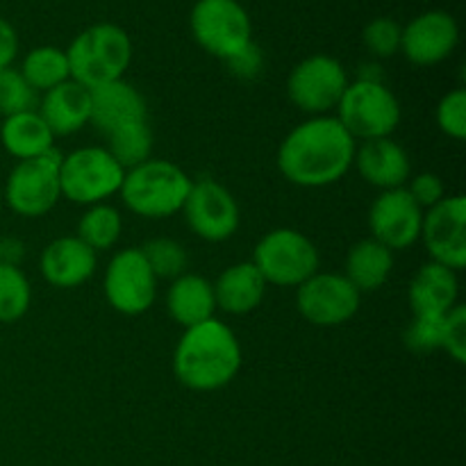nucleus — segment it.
I'll return each instance as SVG.
<instances>
[{
    "label": "nucleus",
    "mask_w": 466,
    "mask_h": 466,
    "mask_svg": "<svg viewBox=\"0 0 466 466\" xmlns=\"http://www.w3.org/2000/svg\"><path fill=\"white\" fill-rule=\"evenodd\" d=\"M353 137L337 116H312L299 123L278 148V168L291 185L321 189L339 182L355 162Z\"/></svg>",
    "instance_id": "f257e3e1"
},
{
    "label": "nucleus",
    "mask_w": 466,
    "mask_h": 466,
    "mask_svg": "<svg viewBox=\"0 0 466 466\" xmlns=\"http://www.w3.org/2000/svg\"><path fill=\"white\" fill-rule=\"evenodd\" d=\"M241 369V346L230 326L217 317L182 332L173 350V373L191 391H217Z\"/></svg>",
    "instance_id": "f03ea898"
},
{
    "label": "nucleus",
    "mask_w": 466,
    "mask_h": 466,
    "mask_svg": "<svg viewBox=\"0 0 466 466\" xmlns=\"http://www.w3.org/2000/svg\"><path fill=\"white\" fill-rule=\"evenodd\" d=\"M71 80L86 89L121 80L132 62V41L116 23H96L66 48Z\"/></svg>",
    "instance_id": "7ed1b4c3"
},
{
    "label": "nucleus",
    "mask_w": 466,
    "mask_h": 466,
    "mask_svg": "<svg viewBox=\"0 0 466 466\" xmlns=\"http://www.w3.org/2000/svg\"><path fill=\"white\" fill-rule=\"evenodd\" d=\"M191 180L177 164L168 159H155L126 171L121 185L123 205L141 218H168L182 212Z\"/></svg>",
    "instance_id": "20e7f679"
},
{
    "label": "nucleus",
    "mask_w": 466,
    "mask_h": 466,
    "mask_svg": "<svg viewBox=\"0 0 466 466\" xmlns=\"http://www.w3.org/2000/svg\"><path fill=\"white\" fill-rule=\"evenodd\" d=\"M123 177H126V168L107 153V148L85 146L62 157L59 189H62V198L91 208L118 194Z\"/></svg>",
    "instance_id": "39448f33"
},
{
    "label": "nucleus",
    "mask_w": 466,
    "mask_h": 466,
    "mask_svg": "<svg viewBox=\"0 0 466 466\" xmlns=\"http://www.w3.org/2000/svg\"><path fill=\"white\" fill-rule=\"evenodd\" d=\"M253 264L267 285L300 287L321 267V255L308 235L294 228H278L258 241Z\"/></svg>",
    "instance_id": "423d86ee"
},
{
    "label": "nucleus",
    "mask_w": 466,
    "mask_h": 466,
    "mask_svg": "<svg viewBox=\"0 0 466 466\" xmlns=\"http://www.w3.org/2000/svg\"><path fill=\"white\" fill-rule=\"evenodd\" d=\"M337 121L355 141L391 137L400 123V103L385 82H349L339 105Z\"/></svg>",
    "instance_id": "0eeeda50"
},
{
    "label": "nucleus",
    "mask_w": 466,
    "mask_h": 466,
    "mask_svg": "<svg viewBox=\"0 0 466 466\" xmlns=\"http://www.w3.org/2000/svg\"><path fill=\"white\" fill-rule=\"evenodd\" d=\"M62 157L64 155L53 148L41 157L16 162L3 187V203L14 214L25 218H39L48 214L62 198L59 189Z\"/></svg>",
    "instance_id": "6e6552de"
},
{
    "label": "nucleus",
    "mask_w": 466,
    "mask_h": 466,
    "mask_svg": "<svg viewBox=\"0 0 466 466\" xmlns=\"http://www.w3.org/2000/svg\"><path fill=\"white\" fill-rule=\"evenodd\" d=\"M189 27L196 44L223 62L253 41V23L239 0H196Z\"/></svg>",
    "instance_id": "1a4fd4ad"
},
{
    "label": "nucleus",
    "mask_w": 466,
    "mask_h": 466,
    "mask_svg": "<svg viewBox=\"0 0 466 466\" xmlns=\"http://www.w3.org/2000/svg\"><path fill=\"white\" fill-rule=\"evenodd\" d=\"M349 86V76L339 59L330 55H309L291 68L287 77V96L300 112L326 116L337 109Z\"/></svg>",
    "instance_id": "9d476101"
},
{
    "label": "nucleus",
    "mask_w": 466,
    "mask_h": 466,
    "mask_svg": "<svg viewBox=\"0 0 466 466\" xmlns=\"http://www.w3.org/2000/svg\"><path fill=\"white\" fill-rule=\"evenodd\" d=\"M103 291L107 303L126 317H139L157 299V278L146 264L141 248H123L105 268Z\"/></svg>",
    "instance_id": "9b49d317"
},
{
    "label": "nucleus",
    "mask_w": 466,
    "mask_h": 466,
    "mask_svg": "<svg viewBox=\"0 0 466 466\" xmlns=\"http://www.w3.org/2000/svg\"><path fill=\"white\" fill-rule=\"evenodd\" d=\"M362 294L339 273L317 271L296 287V308L300 317L319 328H337L358 314Z\"/></svg>",
    "instance_id": "f8f14e48"
},
{
    "label": "nucleus",
    "mask_w": 466,
    "mask_h": 466,
    "mask_svg": "<svg viewBox=\"0 0 466 466\" xmlns=\"http://www.w3.org/2000/svg\"><path fill=\"white\" fill-rule=\"evenodd\" d=\"M187 226L196 237L209 244H221L239 230V205L230 189L212 177H203L191 185L189 196L182 205Z\"/></svg>",
    "instance_id": "ddd939ff"
},
{
    "label": "nucleus",
    "mask_w": 466,
    "mask_h": 466,
    "mask_svg": "<svg viewBox=\"0 0 466 466\" xmlns=\"http://www.w3.org/2000/svg\"><path fill=\"white\" fill-rule=\"evenodd\" d=\"M421 241L432 262L453 271L466 267V198L446 196L441 203L423 212Z\"/></svg>",
    "instance_id": "4468645a"
},
{
    "label": "nucleus",
    "mask_w": 466,
    "mask_h": 466,
    "mask_svg": "<svg viewBox=\"0 0 466 466\" xmlns=\"http://www.w3.org/2000/svg\"><path fill=\"white\" fill-rule=\"evenodd\" d=\"M423 209L408 194V189L380 191L369 209V230L371 239L394 250L410 248L421 239Z\"/></svg>",
    "instance_id": "2eb2a0df"
},
{
    "label": "nucleus",
    "mask_w": 466,
    "mask_h": 466,
    "mask_svg": "<svg viewBox=\"0 0 466 466\" xmlns=\"http://www.w3.org/2000/svg\"><path fill=\"white\" fill-rule=\"evenodd\" d=\"M460 44V25L444 9L414 16L400 30V53L417 66H435L449 59Z\"/></svg>",
    "instance_id": "dca6fc26"
},
{
    "label": "nucleus",
    "mask_w": 466,
    "mask_h": 466,
    "mask_svg": "<svg viewBox=\"0 0 466 466\" xmlns=\"http://www.w3.org/2000/svg\"><path fill=\"white\" fill-rule=\"evenodd\" d=\"M91 114L89 123L103 137L112 135L123 126L148 121V105L141 91L127 80H114L89 89Z\"/></svg>",
    "instance_id": "f3484780"
},
{
    "label": "nucleus",
    "mask_w": 466,
    "mask_h": 466,
    "mask_svg": "<svg viewBox=\"0 0 466 466\" xmlns=\"http://www.w3.org/2000/svg\"><path fill=\"white\" fill-rule=\"evenodd\" d=\"M98 253L77 237H59L50 241L39 258V271L48 285L57 289H76L94 278Z\"/></svg>",
    "instance_id": "a211bd4d"
},
{
    "label": "nucleus",
    "mask_w": 466,
    "mask_h": 466,
    "mask_svg": "<svg viewBox=\"0 0 466 466\" xmlns=\"http://www.w3.org/2000/svg\"><path fill=\"white\" fill-rule=\"evenodd\" d=\"M353 164L358 167L362 180L380 191L403 189L412 176L408 150L390 137L362 141V146L355 150Z\"/></svg>",
    "instance_id": "6ab92c4d"
},
{
    "label": "nucleus",
    "mask_w": 466,
    "mask_h": 466,
    "mask_svg": "<svg viewBox=\"0 0 466 466\" xmlns=\"http://www.w3.org/2000/svg\"><path fill=\"white\" fill-rule=\"evenodd\" d=\"M39 116L44 118L50 132L57 137H68L80 132L89 123L91 96L89 89L77 85L76 80H66L55 89L46 91L39 100Z\"/></svg>",
    "instance_id": "aec40b11"
},
{
    "label": "nucleus",
    "mask_w": 466,
    "mask_h": 466,
    "mask_svg": "<svg viewBox=\"0 0 466 466\" xmlns=\"http://www.w3.org/2000/svg\"><path fill=\"white\" fill-rule=\"evenodd\" d=\"M458 271L431 259L414 273L412 282H410L408 299L414 314L444 317L458 305Z\"/></svg>",
    "instance_id": "412c9836"
},
{
    "label": "nucleus",
    "mask_w": 466,
    "mask_h": 466,
    "mask_svg": "<svg viewBox=\"0 0 466 466\" xmlns=\"http://www.w3.org/2000/svg\"><path fill=\"white\" fill-rule=\"evenodd\" d=\"M267 280L255 268L253 262H239L223 268L214 282V299L217 309H223L232 317H244L258 309L267 296Z\"/></svg>",
    "instance_id": "4be33fe9"
},
{
    "label": "nucleus",
    "mask_w": 466,
    "mask_h": 466,
    "mask_svg": "<svg viewBox=\"0 0 466 466\" xmlns=\"http://www.w3.org/2000/svg\"><path fill=\"white\" fill-rule=\"evenodd\" d=\"M167 312L185 330L208 321L217 312L214 285L198 273H182L167 291Z\"/></svg>",
    "instance_id": "5701e85b"
},
{
    "label": "nucleus",
    "mask_w": 466,
    "mask_h": 466,
    "mask_svg": "<svg viewBox=\"0 0 466 466\" xmlns=\"http://www.w3.org/2000/svg\"><path fill=\"white\" fill-rule=\"evenodd\" d=\"M0 144L12 157L23 162V159L41 157V155L50 153L55 148V135L36 109H27V112L3 118Z\"/></svg>",
    "instance_id": "b1692460"
},
{
    "label": "nucleus",
    "mask_w": 466,
    "mask_h": 466,
    "mask_svg": "<svg viewBox=\"0 0 466 466\" xmlns=\"http://www.w3.org/2000/svg\"><path fill=\"white\" fill-rule=\"evenodd\" d=\"M344 276L360 294L364 291H376L390 280L394 271V253L387 246H382L376 239H362L355 246H350L346 255Z\"/></svg>",
    "instance_id": "393cba45"
},
{
    "label": "nucleus",
    "mask_w": 466,
    "mask_h": 466,
    "mask_svg": "<svg viewBox=\"0 0 466 466\" xmlns=\"http://www.w3.org/2000/svg\"><path fill=\"white\" fill-rule=\"evenodd\" d=\"M21 76L25 77L27 85L36 91V94H46V91L55 89L62 82L71 80V68H68L66 50L57 48V46H36L30 53L23 57Z\"/></svg>",
    "instance_id": "a878e982"
},
{
    "label": "nucleus",
    "mask_w": 466,
    "mask_h": 466,
    "mask_svg": "<svg viewBox=\"0 0 466 466\" xmlns=\"http://www.w3.org/2000/svg\"><path fill=\"white\" fill-rule=\"evenodd\" d=\"M123 232V218L114 205L98 203L85 209V214L77 221V239L85 241L94 253L109 250Z\"/></svg>",
    "instance_id": "bb28decb"
},
{
    "label": "nucleus",
    "mask_w": 466,
    "mask_h": 466,
    "mask_svg": "<svg viewBox=\"0 0 466 466\" xmlns=\"http://www.w3.org/2000/svg\"><path fill=\"white\" fill-rule=\"evenodd\" d=\"M107 139V153L121 164L126 171L148 162L153 157V130L148 121H137L114 130Z\"/></svg>",
    "instance_id": "cd10ccee"
},
{
    "label": "nucleus",
    "mask_w": 466,
    "mask_h": 466,
    "mask_svg": "<svg viewBox=\"0 0 466 466\" xmlns=\"http://www.w3.org/2000/svg\"><path fill=\"white\" fill-rule=\"evenodd\" d=\"M30 280L18 267L0 262V323H14L30 309Z\"/></svg>",
    "instance_id": "c85d7f7f"
},
{
    "label": "nucleus",
    "mask_w": 466,
    "mask_h": 466,
    "mask_svg": "<svg viewBox=\"0 0 466 466\" xmlns=\"http://www.w3.org/2000/svg\"><path fill=\"white\" fill-rule=\"evenodd\" d=\"M141 255L157 280H176L182 273H187V267H189V255L185 246L168 237L146 241Z\"/></svg>",
    "instance_id": "c756f323"
},
{
    "label": "nucleus",
    "mask_w": 466,
    "mask_h": 466,
    "mask_svg": "<svg viewBox=\"0 0 466 466\" xmlns=\"http://www.w3.org/2000/svg\"><path fill=\"white\" fill-rule=\"evenodd\" d=\"M36 105V91L32 89L14 66L0 71V116L7 118L14 114L27 112L35 109Z\"/></svg>",
    "instance_id": "7c9ffc66"
},
{
    "label": "nucleus",
    "mask_w": 466,
    "mask_h": 466,
    "mask_svg": "<svg viewBox=\"0 0 466 466\" xmlns=\"http://www.w3.org/2000/svg\"><path fill=\"white\" fill-rule=\"evenodd\" d=\"M444 317H431V314H414L403 332V341L414 353H435L444 344Z\"/></svg>",
    "instance_id": "2f4dec72"
},
{
    "label": "nucleus",
    "mask_w": 466,
    "mask_h": 466,
    "mask_svg": "<svg viewBox=\"0 0 466 466\" xmlns=\"http://www.w3.org/2000/svg\"><path fill=\"white\" fill-rule=\"evenodd\" d=\"M400 30L403 27L390 16L373 18V21L367 23L362 32L364 46H367L369 53L378 59L391 57L400 50Z\"/></svg>",
    "instance_id": "473e14b6"
},
{
    "label": "nucleus",
    "mask_w": 466,
    "mask_h": 466,
    "mask_svg": "<svg viewBox=\"0 0 466 466\" xmlns=\"http://www.w3.org/2000/svg\"><path fill=\"white\" fill-rule=\"evenodd\" d=\"M437 126L446 137L462 141L466 137V91L453 89L437 105Z\"/></svg>",
    "instance_id": "72a5a7b5"
},
{
    "label": "nucleus",
    "mask_w": 466,
    "mask_h": 466,
    "mask_svg": "<svg viewBox=\"0 0 466 466\" xmlns=\"http://www.w3.org/2000/svg\"><path fill=\"white\" fill-rule=\"evenodd\" d=\"M441 350L451 355L458 364L466 362V308L455 305L444 319V344Z\"/></svg>",
    "instance_id": "f704fd0d"
},
{
    "label": "nucleus",
    "mask_w": 466,
    "mask_h": 466,
    "mask_svg": "<svg viewBox=\"0 0 466 466\" xmlns=\"http://www.w3.org/2000/svg\"><path fill=\"white\" fill-rule=\"evenodd\" d=\"M408 182L410 185L405 187V189H408V194L412 196V200L423 209V212L435 208L437 203H441V200L446 198L444 180H441L437 173H419V176H414L412 180Z\"/></svg>",
    "instance_id": "c9c22d12"
},
{
    "label": "nucleus",
    "mask_w": 466,
    "mask_h": 466,
    "mask_svg": "<svg viewBox=\"0 0 466 466\" xmlns=\"http://www.w3.org/2000/svg\"><path fill=\"white\" fill-rule=\"evenodd\" d=\"M226 66L228 71H230L235 77H239V80H255L264 68L262 48H259L255 41H250V44H246L244 48L237 50L232 57L226 59Z\"/></svg>",
    "instance_id": "e433bc0d"
},
{
    "label": "nucleus",
    "mask_w": 466,
    "mask_h": 466,
    "mask_svg": "<svg viewBox=\"0 0 466 466\" xmlns=\"http://www.w3.org/2000/svg\"><path fill=\"white\" fill-rule=\"evenodd\" d=\"M18 55V35L7 18L0 16V71L9 68Z\"/></svg>",
    "instance_id": "4c0bfd02"
},
{
    "label": "nucleus",
    "mask_w": 466,
    "mask_h": 466,
    "mask_svg": "<svg viewBox=\"0 0 466 466\" xmlns=\"http://www.w3.org/2000/svg\"><path fill=\"white\" fill-rule=\"evenodd\" d=\"M358 80L362 82H382V66L378 62H367L360 66Z\"/></svg>",
    "instance_id": "58836bf2"
},
{
    "label": "nucleus",
    "mask_w": 466,
    "mask_h": 466,
    "mask_svg": "<svg viewBox=\"0 0 466 466\" xmlns=\"http://www.w3.org/2000/svg\"><path fill=\"white\" fill-rule=\"evenodd\" d=\"M0 208H3V189H0Z\"/></svg>",
    "instance_id": "ea45409f"
},
{
    "label": "nucleus",
    "mask_w": 466,
    "mask_h": 466,
    "mask_svg": "<svg viewBox=\"0 0 466 466\" xmlns=\"http://www.w3.org/2000/svg\"><path fill=\"white\" fill-rule=\"evenodd\" d=\"M0 241H3V237H0Z\"/></svg>",
    "instance_id": "a19ab883"
}]
</instances>
